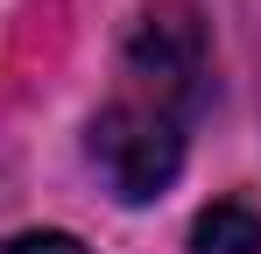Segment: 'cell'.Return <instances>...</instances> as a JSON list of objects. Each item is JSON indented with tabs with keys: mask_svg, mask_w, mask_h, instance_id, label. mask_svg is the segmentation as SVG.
Here are the masks:
<instances>
[{
	"mask_svg": "<svg viewBox=\"0 0 261 254\" xmlns=\"http://www.w3.org/2000/svg\"><path fill=\"white\" fill-rule=\"evenodd\" d=\"M191 254H261V212L247 198H219L191 226Z\"/></svg>",
	"mask_w": 261,
	"mask_h": 254,
	"instance_id": "2",
	"label": "cell"
},
{
	"mask_svg": "<svg viewBox=\"0 0 261 254\" xmlns=\"http://www.w3.org/2000/svg\"><path fill=\"white\" fill-rule=\"evenodd\" d=\"M205 78H212V57H205L198 7L191 0L141 7L127 42H120L113 99L92 113V163L120 205H148L176 184L184 148H191V120L205 106Z\"/></svg>",
	"mask_w": 261,
	"mask_h": 254,
	"instance_id": "1",
	"label": "cell"
},
{
	"mask_svg": "<svg viewBox=\"0 0 261 254\" xmlns=\"http://www.w3.org/2000/svg\"><path fill=\"white\" fill-rule=\"evenodd\" d=\"M0 254H92V247L78 240V233H49V226H36V233H7Z\"/></svg>",
	"mask_w": 261,
	"mask_h": 254,
	"instance_id": "3",
	"label": "cell"
}]
</instances>
